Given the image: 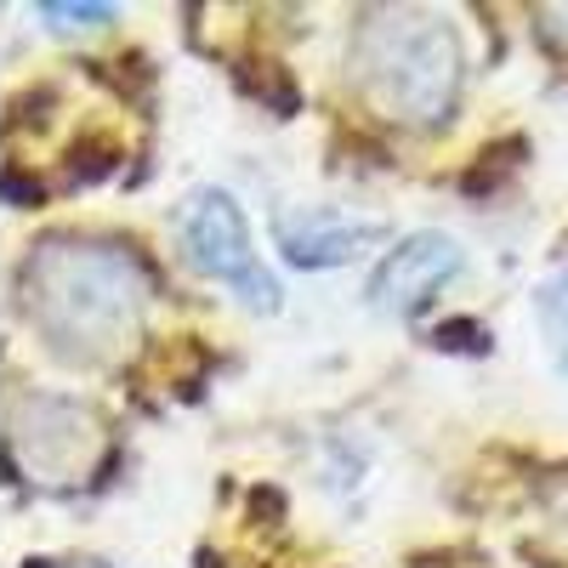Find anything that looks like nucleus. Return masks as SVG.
Returning <instances> with one entry per match:
<instances>
[{
  "label": "nucleus",
  "mask_w": 568,
  "mask_h": 568,
  "mask_svg": "<svg viewBox=\"0 0 568 568\" xmlns=\"http://www.w3.org/2000/svg\"><path fill=\"white\" fill-rule=\"evenodd\" d=\"M176 240H182L187 267L216 278V284H227V291L240 296L245 307H262V313L278 307V284L256 262L245 211L233 205V194H222V187L194 194V200H187V211H182V222H176Z\"/></svg>",
  "instance_id": "3"
},
{
  "label": "nucleus",
  "mask_w": 568,
  "mask_h": 568,
  "mask_svg": "<svg viewBox=\"0 0 568 568\" xmlns=\"http://www.w3.org/2000/svg\"><path fill=\"white\" fill-rule=\"evenodd\" d=\"M382 240V227L375 222H347V216H278V245L296 267H342L353 262L364 245Z\"/></svg>",
  "instance_id": "6"
},
{
  "label": "nucleus",
  "mask_w": 568,
  "mask_h": 568,
  "mask_svg": "<svg viewBox=\"0 0 568 568\" xmlns=\"http://www.w3.org/2000/svg\"><path fill=\"white\" fill-rule=\"evenodd\" d=\"M58 29H98V23H114V7H40Z\"/></svg>",
  "instance_id": "8"
},
{
  "label": "nucleus",
  "mask_w": 568,
  "mask_h": 568,
  "mask_svg": "<svg viewBox=\"0 0 568 568\" xmlns=\"http://www.w3.org/2000/svg\"><path fill=\"white\" fill-rule=\"evenodd\" d=\"M358 74L369 98L398 120L433 125L449 120L460 91V40L444 18L426 12H375L358 29Z\"/></svg>",
  "instance_id": "2"
},
{
  "label": "nucleus",
  "mask_w": 568,
  "mask_h": 568,
  "mask_svg": "<svg viewBox=\"0 0 568 568\" xmlns=\"http://www.w3.org/2000/svg\"><path fill=\"white\" fill-rule=\"evenodd\" d=\"M460 267H466V256H460V245L449 240V233H433V227L409 233V240L398 251H387V262L375 267L369 302L387 307V313H415V307L433 302Z\"/></svg>",
  "instance_id": "4"
},
{
  "label": "nucleus",
  "mask_w": 568,
  "mask_h": 568,
  "mask_svg": "<svg viewBox=\"0 0 568 568\" xmlns=\"http://www.w3.org/2000/svg\"><path fill=\"white\" fill-rule=\"evenodd\" d=\"M535 318H540V336H546V353H551L557 375L568 382V267H557L535 291Z\"/></svg>",
  "instance_id": "7"
},
{
  "label": "nucleus",
  "mask_w": 568,
  "mask_h": 568,
  "mask_svg": "<svg viewBox=\"0 0 568 568\" xmlns=\"http://www.w3.org/2000/svg\"><path fill=\"white\" fill-rule=\"evenodd\" d=\"M18 449L29 455V466L63 478V471H80L98 449V420L69 398H29L18 409Z\"/></svg>",
  "instance_id": "5"
},
{
  "label": "nucleus",
  "mask_w": 568,
  "mask_h": 568,
  "mask_svg": "<svg viewBox=\"0 0 568 568\" xmlns=\"http://www.w3.org/2000/svg\"><path fill=\"white\" fill-rule=\"evenodd\" d=\"M438 342H444V347H466V353H471V347H478V353L489 347L484 324H444V329H438Z\"/></svg>",
  "instance_id": "9"
},
{
  "label": "nucleus",
  "mask_w": 568,
  "mask_h": 568,
  "mask_svg": "<svg viewBox=\"0 0 568 568\" xmlns=\"http://www.w3.org/2000/svg\"><path fill=\"white\" fill-rule=\"evenodd\" d=\"M149 278L114 245L45 240L23 267V307L58 358L103 364L142 324Z\"/></svg>",
  "instance_id": "1"
}]
</instances>
